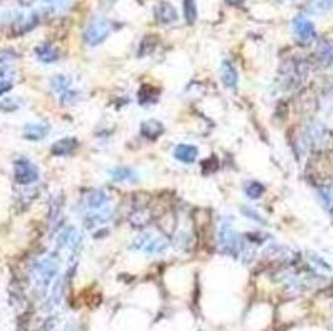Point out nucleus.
I'll return each instance as SVG.
<instances>
[{
	"mask_svg": "<svg viewBox=\"0 0 333 331\" xmlns=\"http://www.w3.org/2000/svg\"><path fill=\"white\" fill-rule=\"evenodd\" d=\"M59 271V262L53 256H43L34 260L31 267V280L34 288L45 296Z\"/></svg>",
	"mask_w": 333,
	"mask_h": 331,
	"instance_id": "obj_1",
	"label": "nucleus"
},
{
	"mask_svg": "<svg viewBox=\"0 0 333 331\" xmlns=\"http://www.w3.org/2000/svg\"><path fill=\"white\" fill-rule=\"evenodd\" d=\"M217 244H219L220 251H224L226 254H230L233 257H238V256H241L244 242L236 234L233 227L226 222L220 225V228L217 231Z\"/></svg>",
	"mask_w": 333,
	"mask_h": 331,
	"instance_id": "obj_2",
	"label": "nucleus"
},
{
	"mask_svg": "<svg viewBox=\"0 0 333 331\" xmlns=\"http://www.w3.org/2000/svg\"><path fill=\"white\" fill-rule=\"evenodd\" d=\"M168 248V242L164 237L153 234H141L131 244V250L142 251L147 254H162Z\"/></svg>",
	"mask_w": 333,
	"mask_h": 331,
	"instance_id": "obj_3",
	"label": "nucleus"
},
{
	"mask_svg": "<svg viewBox=\"0 0 333 331\" xmlns=\"http://www.w3.org/2000/svg\"><path fill=\"white\" fill-rule=\"evenodd\" d=\"M109 34V24L103 17H96L90 22L83 31V40L90 47H97L108 37Z\"/></svg>",
	"mask_w": 333,
	"mask_h": 331,
	"instance_id": "obj_4",
	"label": "nucleus"
},
{
	"mask_svg": "<svg viewBox=\"0 0 333 331\" xmlns=\"http://www.w3.org/2000/svg\"><path fill=\"white\" fill-rule=\"evenodd\" d=\"M14 178L20 185H31L39 179V168L31 160L20 157L14 162Z\"/></svg>",
	"mask_w": 333,
	"mask_h": 331,
	"instance_id": "obj_5",
	"label": "nucleus"
},
{
	"mask_svg": "<svg viewBox=\"0 0 333 331\" xmlns=\"http://www.w3.org/2000/svg\"><path fill=\"white\" fill-rule=\"evenodd\" d=\"M82 247V234L74 228H65L59 233L57 237V250H66L71 256L76 254Z\"/></svg>",
	"mask_w": 333,
	"mask_h": 331,
	"instance_id": "obj_6",
	"label": "nucleus"
},
{
	"mask_svg": "<svg viewBox=\"0 0 333 331\" xmlns=\"http://www.w3.org/2000/svg\"><path fill=\"white\" fill-rule=\"evenodd\" d=\"M111 216H113V210H111V207L105 205L99 210H91L88 211L83 217V222L88 228L91 227H96V225H102L105 222H108V220L111 219Z\"/></svg>",
	"mask_w": 333,
	"mask_h": 331,
	"instance_id": "obj_7",
	"label": "nucleus"
},
{
	"mask_svg": "<svg viewBox=\"0 0 333 331\" xmlns=\"http://www.w3.org/2000/svg\"><path fill=\"white\" fill-rule=\"evenodd\" d=\"M325 137H327V129L318 122L312 123L305 131V142L312 148H321L322 143L325 142Z\"/></svg>",
	"mask_w": 333,
	"mask_h": 331,
	"instance_id": "obj_8",
	"label": "nucleus"
},
{
	"mask_svg": "<svg viewBox=\"0 0 333 331\" xmlns=\"http://www.w3.org/2000/svg\"><path fill=\"white\" fill-rule=\"evenodd\" d=\"M36 25H37V16L34 13H28V14L19 16L13 22L11 30L16 36H20V34H25V33L31 31Z\"/></svg>",
	"mask_w": 333,
	"mask_h": 331,
	"instance_id": "obj_9",
	"label": "nucleus"
},
{
	"mask_svg": "<svg viewBox=\"0 0 333 331\" xmlns=\"http://www.w3.org/2000/svg\"><path fill=\"white\" fill-rule=\"evenodd\" d=\"M293 30L295 34L301 39V40H310L315 37V27L312 22H308L304 17H296L293 22Z\"/></svg>",
	"mask_w": 333,
	"mask_h": 331,
	"instance_id": "obj_10",
	"label": "nucleus"
},
{
	"mask_svg": "<svg viewBox=\"0 0 333 331\" xmlns=\"http://www.w3.org/2000/svg\"><path fill=\"white\" fill-rule=\"evenodd\" d=\"M108 202H109V197L102 190H94V191L88 193L85 196V207L90 211L91 210H99V208L108 205Z\"/></svg>",
	"mask_w": 333,
	"mask_h": 331,
	"instance_id": "obj_11",
	"label": "nucleus"
},
{
	"mask_svg": "<svg viewBox=\"0 0 333 331\" xmlns=\"http://www.w3.org/2000/svg\"><path fill=\"white\" fill-rule=\"evenodd\" d=\"M220 79L229 90H236L238 86V71L232 62L226 60L220 66Z\"/></svg>",
	"mask_w": 333,
	"mask_h": 331,
	"instance_id": "obj_12",
	"label": "nucleus"
},
{
	"mask_svg": "<svg viewBox=\"0 0 333 331\" xmlns=\"http://www.w3.org/2000/svg\"><path fill=\"white\" fill-rule=\"evenodd\" d=\"M154 16H156V20L159 22V24H173V22L177 20V13H176L174 7L168 2H161L156 7Z\"/></svg>",
	"mask_w": 333,
	"mask_h": 331,
	"instance_id": "obj_13",
	"label": "nucleus"
},
{
	"mask_svg": "<svg viewBox=\"0 0 333 331\" xmlns=\"http://www.w3.org/2000/svg\"><path fill=\"white\" fill-rule=\"evenodd\" d=\"M197 148L194 145H187V143H181L174 148V157L182 162V163H193L197 157Z\"/></svg>",
	"mask_w": 333,
	"mask_h": 331,
	"instance_id": "obj_14",
	"label": "nucleus"
},
{
	"mask_svg": "<svg viewBox=\"0 0 333 331\" xmlns=\"http://www.w3.org/2000/svg\"><path fill=\"white\" fill-rule=\"evenodd\" d=\"M50 126L45 123H28L24 128V136L28 140H42L48 136Z\"/></svg>",
	"mask_w": 333,
	"mask_h": 331,
	"instance_id": "obj_15",
	"label": "nucleus"
},
{
	"mask_svg": "<svg viewBox=\"0 0 333 331\" xmlns=\"http://www.w3.org/2000/svg\"><path fill=\"white\" fill-rule=\"evenodd\" d=\"M77 148V140L74 137H65L57 140L53 146H51V152L54 156H70L73 154Z\"/></svg>",
	"mask_w": 333,
	"mask_h": 331,
	"instance_id": "obj_16",
	"label": "nucleus"
},
{
	"mask_svg": "<svg viewBox=\"0 0 333 331\" xmlns=\"http://www.w3.org/2000/svg\"><path fill=\"white\" fill-rule=\"evenodd\" d=\"M141 132H142L144 137L154 140V139H158L164 132V125L159 120H156V119H150V120H145L141 125Z\"/></svg>",
	"mask_w": 333,
	"mask_h": 331,
	"instance_id": "obj_17",
	"label": "nucleus"
},
{
	"mask_svg": "<svg viewBox=\"0 0 333 331\" xmlns=\"http://www.w3.org/2000/svg\"><path fill=\"white\" fill-rule=\"evenodd\" d=\"M265 257H269L270 260H278V262L285 263V262H290L295 257V253L290 251L288 248H285V247L275 245V247H270L267 251H265Z\"/></svg>",
	"mask_w": 333,
	"mask_h": 331,
	"instance_id": "obj_18",
	"label": "nucleus"
},
{
	"mask_svg": "<svg viewBox=\"0 0 333 331\" xmlns=\"http://www.w3.org/2000/svg\"><path fill=\"white\" fill-rule=\"evenodd\" d=\"M109 176L116 182H135L138 179V173L127 167H118L109 171Z\"/></svg>",
	"mask_w": 333,
	"mask_h": 331,
	"instance_id": "obj_19",
	"label": "nucleus"
},
{
	"mask_svg": "<svg viewBox=\"0 0 333 331\" xmlns=\"http://www.w3.org/2000/svg\"><path fill=\"white\" fill-rule=\"evenodd\" d=\"M50 85H51V90L57 96H63L71 88V77L65 74H57L51 79Z\"/></svg>",
	"mask_w": 333,
	"mask_h": 331,
	"instance_id": "obj_20",
	"label": "nucleus"
},
{
	"mask_svg": "<svg viewBox=\"0 0 333 331\" xmlns=\"http://www.w3.org/2000/svg\"><path fill=\"white\" fill-rule=\"evenodd\" d=\"M151 220V214L148 210L145 208H139V210H135L131 214H130V224L136 228H142L145 225L150 224Z\"/></svg>",
	"mask_w": 333,
	"mask_h": 331,
	"instance_id": "obj_21",
	"label": "nucleus"
},
{
	"mask_svg": "<svg viewBox=\"0 0 333 331\" xmlns=\"http://www.w3.org/2000/svg\"><path fill=\"white\" fill-rule=\"evenodd\" d=\"M333 0H308L307 2V11L310 14H322L331 10Z\"/></svg>",
	"mask_w": 333,
	"mask_h": 331,
	"instance_id": "obj_22",
	"label": "nucleus"
},
{
	"mask_svg": "<svg viewBox=\"0 0 333 331\" xmlns=\"http://www.w3.org/2000/svg\"><path fill=\"white\" fill-rule=\"evenodd\" d=\"M37 57L40 62H47V63H51V62H56L60 54L59 51L54 48V47H50V45H43L40 48H37Z\"/></svg>",
	"mask_w": 333,
	"mask_h": 331,
	"instance_id": "obj_23",
	"label": "nucleus"
},
{
	"mask_svg": "<svg viewBox=\"0 0 333 331\" xmlns=\"http://www.w3.org/2000/svg\"><path fill=\"white\" fill-rule=\"evenodd\" d=\"M13 82H14V71L13 70H10V68L0 70V96L11 90Z\"/></svg>",
	"mask_w": 333,
	"mask_h": 331,
	"instance_id": "obj_24",
	"label": "nucleus"
},
{
	"mask_svg": "<svg viewBox=\"0 0 333 331\" xmlns=\"http://www.w3.org/2000/svg\"><path fill=\"white\" fill-rule=\"evenodd\" d=\"M184 16L190 25H193L197 19V10H196V0H184Z\"/></svg>",
	"mask_w": 333,
	"mask_h": 331,
	"instance_id": "obj_25",
	"label": "nucleus"
},
{
	"mask_svg": "<svg viewBox=\"0 0 333 331\" xmlns=\"http://www.w3.org/2000/svg\"><path fill=\"white\" fill-rule=\"evenodd\" d=\"M156 43H158V39H156V37H154V36H147V37L142 40V43H141L139 56L142 57V56L150 54V53L154 50V47H156Z\"/></svg>",
	"mask_w": 333,
	"mask_h": 331,
	"instance_id": "obj_26",
	"label": "nucleus"
},
{
	"mask_svg": "<svg viewBox=\"0 0 333 331\" xmlns=\"http://www.w3.org/2000/svg\"><path fill=\"white\" fill-rule=\"evenodd\" d=\"M246 194L247 197L256 201V199H259L264 194V185H261L259 182H250L246 185Z\"/></svg>",
	"mask_w": 333,
	"mask_h": 331,
	"instance_id": "obj_27",
	"label": "nucleus"
},
{
	"mask_svg": "<svg viewBox=\"0 0 333 331\" xmlns=\"http://www.w3.org/2000/svg\"><path fill=\"white\" fill-rule=\"evenodd\" d=\"M62 293H63V280L62 279H57L54 286H53V291H51V302L54 305H59L62 302Z\"/></svg>",
	"mask_w": 333,
	"mask_h": 331,
	"instance_id": "obj_28",
	"label": "nucleus"
},
{
	"mask_svg": "<svg viewBox=\"0 0 333 331\" xmlns=\"http://www.w3.org/2000/svg\"><path fill=\"white\" fill-rule=\"evenodd\" d=\"M242 214L244 216H247V217H250V219H253V220H256V222H261V224H265V220L255 211V210H252V208H247V207H242Z\"/></svg>",
	"mask_w": 333,
	"mask_h": 331,
	"instance_id": "obj_29",
	"label": "nucleus"
},
{
	"mask_svg": "<svg viewBox=\"0 0 333 331\" xmlns=\"http://www.w3.org/2000/svg\"><path fill=\"white\" fill-rule=\"evenodd\" d=\"M48 5H51L54 10H59V8H65L66 5L70 4V0H45Z\"/></svg>",
	"mask_w": 333,
	"mask_h": 331,
	"instance_id": "obj_30",
	"label": "nucleus"
},
{
	"mask_svg": "<svg viewBox=\"0 0 333 331\" xmlns=\"http://www.w3.org/2000/svg\"><path fill=\"white\" fill-rule=\"evenodd\" d=\"M226 2H227L229 5H241V4L246 2V0H226Z\"/></svg>",
	"mask_w": 333,
	"mask_h": 331,
	"instance_id": "obj_31",
	"label": "nucleus"
}]
</instances>
